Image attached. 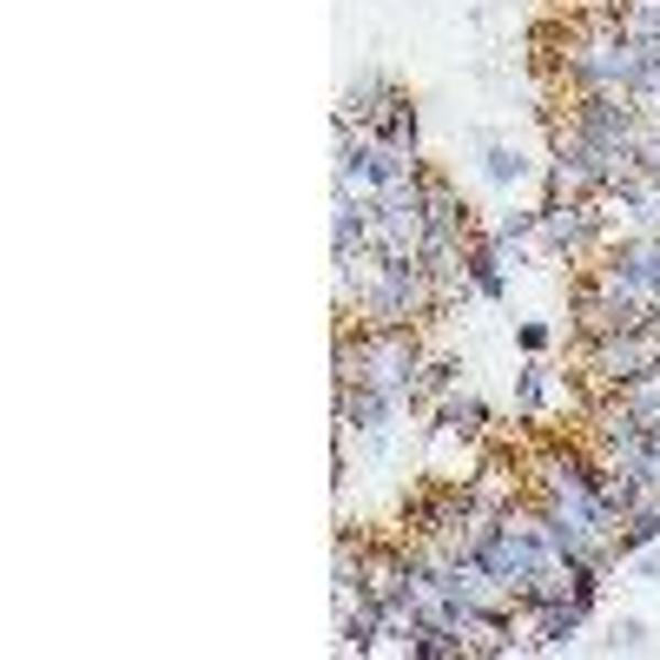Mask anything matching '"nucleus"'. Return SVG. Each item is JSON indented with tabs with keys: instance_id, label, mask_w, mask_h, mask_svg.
I'll return each instance as SVG.
<instances>
[{
	"instance_id": "f257e3e1",
	"label": "nucleus",
	"mask_w": 660,
	"mask_h": 660,
	"mask_svg": "<svg viewBox=\"0 0 660 660\" xmlns=\"http://www.w3.org/2000/svg\"><path fill=\"white\" fill-rule=\"evenodd\" d=\"M641 66H648V53H641L635 33H595V40H582V46L569 53V79H575L582 93H628V99H635Z\"/></svg>"
},
{
	"instance_id": "39448f33",
	"label": "nucleus",
	"mask_w": 660,
	"mask_h": 660,
	"mask_svg": "<svg viewBox=\"0 0 660 660\" xmlns=\"http://www.w3.org/2000/svg\"><path fill=\"white\" fill-rule=\"evenodd\" d=\"M469 278L483 297H502V245H476L469 251Z\"/></svg>"
},
{
	"instance_id": "f03ea898",
	"label": "nucleus",
	"mask_w": 660,
	"mask_h": 660,
	"mask_svg": "<svg viewBox=\"0 0 660 660\" xmlns=\"http://www.w3.org/2000/svg\"><path fill=\"white\" fill-rule=\"evenodd\" d=\"M542 238L562 251V258H575V251H588L595 238H602V205H588V198H555L549 212H542Z\"/></svg>"
},
{
	"instance_id": "1a4fd4ad",
	"label": "nucleus",
	"mask_w": 660,
	"mask_h": 660,
	"mask_svg": "<svg viewBox=\"0 0 660 660\" xmlns=\"http://www.w3.org/2000/svg\"><path fill=\"white\" fill-rule=\"evenodd\" d=\"M641 569H648V575H660V549H654V555H648V562H641Z\"/></svg>"
},
{
	"instance_id": "423d86ee",
	"label": "nucleus",
	"mask_w": 660,
	"mask_h": 660,
	"mask_svg": "<svg viewBox=\"0 0 660 660\" xmlns=\"http://www.w3.org/2000/svg\"><path fill=\"white\" fill-rule=\"evenodd\" d=\"M443 430H450V436H476V430H483V403H476V397H450V403H443Z\"/></svg>"
},
{
	"instance_id": "0eeeda50",
	"label": "nucleus",
	"mask_w": 660,
	"mask_h": 660,
	"mask_svg": "<svg viewBox=\"0 0 660 660\" xmlns=\"http://www.w3.org/2000/svg\"><path fill=\"white\" fill-rule=\"evenodd\" d=\"M489 178H496V185H509V178H522V159H516L509 145H489Z\"/></svg>"
},
{
	"instance_id": "6e6552de",
	"label": "nucleus",
	"mask_w": 660,
	"mask_h": 660,
	"mask_svg": "<svg viewBox=\"0 0 660 660\" xmlns=\"http://www.w3.org/2000/svg\"><path fill=\"white\" fill-rule=\"evenodd\" d=\"M535 403H542V370L522 377V410H535Z\"/></svg>"
},
{
	"instance_id": "7ed1b4c3",
	"label": "nucleus",
	"mask_w": 660,
	"mask_h": 660,
	"mask_svg": "<svg viewBox=\"0 0 660 660\" xmlns=\"http://www.w3.org/2000/svg\"><path fill=\"white\" fill-rule=\"evenodd\" d=\"M588 608H595V602H582V595L535 602V641H542V648H562V641H575V628L588 621Z\"/></svg>"
},
{
	"instance_id": "20e7f679",
	"label": "nucleus",
	"mask_w": 660,
	"mask_h": 660,
	"mask_svg": "<svg viewBox=\"0 0 660 660\" xmlns=\"http://www.w3.org/2000/svg\"><path fill=\"white\" fill-rule=\"evenodd\" d=\"M370 132L390 139V145H403V152H416V106H410L403 93H390V106H383V119H377Z\"/></svg>"
}]
</instances>
